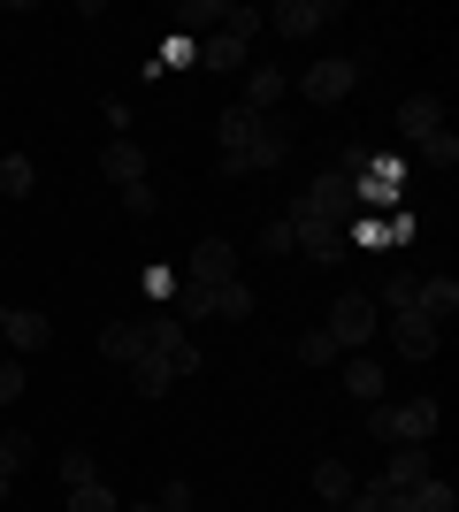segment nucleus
<instances>
[{
  "label": "nucleus",
  "instance_id": "nucleus-9",
  "mask_svg": "<svg viewBox=\"0 0 459 512\" xmlns=\"http://www.w3.org/2000/svg\"><path fill=\"white\" fill-rule=\"evenodd\" d=\"M215 283H238V245L230 237H199L192 245V291H215Z\"/></svg>",
  "mask_w": 459,
  "mask_h": 512
},
{
  "label": "nucleus",
  "instance_id": "nucleus-8",
  "mask_svg": "<svg viewBox=\"0 0 459 512\" xmlns=\"http://www.w3.org/2000/svg\"><path fill=\"white\" fill-rule=\"evenodd\" d=\"M184 306H192L199 321H253V306H261V299H253V283L238 276V283H215V291H192Z\"/></svg>",
  "mask_w": 459,
  "mask_h": 512
},
{
  "label": "nucleus",
  "instance_id": "nucleus-27",
  "mask_svg": "<svg viewBox=\"0 0 459 512\" xmlns=\"http://www.w3.org/2000/svg\"><path fill=\"white\" fill-rule=\"evenodd\" d=\"M54 474H62V490H85V482H100V459H92V451H62Z\"/></svg>",
  "mask_w": 459,
  "mask_h": 512
},
{
  "label": "nucleus",
  "instance_id": "nucleus-35",
  "mask_svg": "<svg viewBox=\"0 0 459 512\" xmlns=\"http://www.w3.org/2000/svg\"><path fill=\"white\" fill-rule=\"evenodd\" d=\"M123 512H161V505H123Z\"/></svg>",
  "mask_w": 459,
  "mask_h": 512
},
{
  "label": "nucleus",
  "instance_id": "nucleus-23",
  "mask_svg": "<svg viewBox=\"0 0 459 512\" xmlns=\"http://www.w3.org/2000/svg\"><path fill=\"white\" fill-rule=\"evenodd\" d=\"M39 169H31V153H0V199H31Z\"/></svg>",
  "mask_w": 459,
  "mask_h": 512
},
{
  "label": "nucleus",
  "instance_id": "nucleus-21",
  "mask_svg": "<svg viewBox=\"0 0 459 512\" xmlns=\"http://www.w3.org/2000/svg\"><path fill=\"white\" fill-rule=\"evenodd\" d=\"M352 482H360V474L345 467V459H322V467H314V497H322L329 512H345V497H352Z\"/></svg>",
  "mask_w": 459,
  "mask_h": 512
},
{
  "label": "nucleus",
  "instance_id": "nucleus-4",
  "mask_svg": "<svg viewBox=\"0 0 459 512\" xmlns=\"http://www.w3.org/2000/svg\"><path fill=\"white\" fill-rule=\"evenodd\" d=\"M284 222H291V253H306V260H337V253L352 245V237H345V222L314 214L306 199H291V207H284Z\"/></svg>",
  "mask_w": 459,
  "mask_h": 512
},
{
  "label": "nucleus",
  "instance_id": "nucleus-6",
  "mask_svg": "<svg viewBox=\"0 0 459 512\" xmlns=\"http://www.w3.org/2000/svg\"><path fill=\"white\" fill-rule=\"evenodd\" d=\"M337 16H345L337 0H276V8H268V31H276V39H314V31H329Z\"/></svg>",
  "mask_w": 459,
  "mask_h": 512
},
{
  "label": "nucleus",
  "instance_id": "nucleus-29",
  "mask_svg": "<svg viewBox=\"0 0 459 512\" xmlns=\"http://www.w3.org/2000/svg\"><path fill=\"white\" fill-rule=\"evenodd\" d=\"M421 161H429V169H452V161H459V138H452V130H437V138L421 146Z\"/></svg>",
  "mask_w": 459,
  "mask_h": 512
},
{
  "label": "nucleus",
  "instance_id": "nucleus-28",
  "mask_svg": "<svg viewBox=\"0 0 459 512\" xmlns=\"http://www.w3.org/2000/svg\"><path fill=\"white\" fill-rule=\"evenodd\" d=\"M299 360H306V367H337L345 352L329 344V329H314V337H299Z\"/></svg>",
  "mask_w": 459,
  "mask_h": 512
},
{
  "label": "nucleus",
  "instance_id": "nucleus-16",
  "mask_svg": "<svg viewBox=\"0 0 459 512\" xmlns=\"http://www.w3.org/2000/svg\"><path fill=\"white\" fill-rule=\"evenodd\" d=\"M414 314H429V321L444 329V321L459 314V283H452V276H421V283H414Z\"/></svg>",
  "mask_w": 459,
  "mask_h": 512
},
{
  "label": "nucleus",
  "instance_id": "nucleus-14",
  "mask_svg": "<svg viewBox=\"0 0 459 512\" xmlns=\"http://www.w3.org/2000/svg\"><path fill=\"white\" fill-rule=\"evenodd\" d=\"M199 62L215 69V77H245V69H253V46L230 39V31H207V39H199Z\"/></svg>",
  "mask_w": 459,
  "mask_h": 512
},
{
  "label": "nucleus",
  "instance_id": "nucleus-17",
  "mask_svg": "<svg viewBox=\"0 0 459 512\" xmlns=\"http://www.w3.org/2000/svg\"><path fill=\"white\" fill-rule=\"evenodd\" d=\"M131 383H138V398H169V390L184 383V375H176V367L161 360V352H138V360H131Z\"/></svg>",
  "mask_w": 459,
  "mask_h": 512
},
{
  "label": "nucleus",
  "instance_id": "nucleus-26",
  "mask_svg": "<svg viewBox=\"0 0 459 512\" xmlns=\"http://www.w3.org/2000/svg\"><path fill=\"white\" fill-rule=\"evenodd\" d=\"M69 512H123V497H115V482L100 474V482H85V490H69Z\"/></svg>",
  "mask_w": 459,
  "mask_h": 512
},
{
  "label": "nucleus",
  "instance_id": "nucleus-30",
  "mask_svg": "<svg viewBox=\"0 0 459 512\" xmlns=\"http://www.w3.org/2000/svg\"><path fill=\"white\" fill-rule=\"evenodd\" d=\"M23 398V360H0V413H16Z\"/></svg>",
  "mask_w": 459,
  "mask_h": 512
},
{
  "label": "nucleus",
  "instance_id": "nucleus-13",
  "mask_svg": "<svg viewBox=\"0 0 459 512\" xmlns=\"http://www.w3.org/2000/svg\"><path fill=\"white\" fill-rule=\"evenodd\" d=\"M429 444H391V459H383V474H375V482H383V490H414V482H429Z\"/></svg>",
  "mask_w": 459,
  "mask_h": 512
},
{
  "label": "nucleus",
  "instance_id": "nucleus-15",
  "mask_svg": "<svg viewBox=\"0 0 459 512\" xmlns=\"http://www.w3.org/2000/svg\"><path fill=\"white\" fill-rule=\"evenodd\" d=\"M337 375H345V390L360 398V406H383V360H375V352H352V360H337Z\"/></svg>",
  "mask_w": 459,
  "mask_h": 512
},
{
  "label": "nucleus",
  "instance_id": "nucleus-33",
  "mask_svg": "<svg viewBox=\"0 0 459 512\" xmlns=\"http://www.w3.org/2000/svg\"><path fill=\"white\" fill-rule=\"evenodd\" d=\"M123 207H131L138 222H146V214H161V199H153V184H131V192H123Z\"/></svg>",
  "mask_w": 459,
  "mask_h": 512
},
{
  "label": "nucleus",
  "instance_id": "nucleus-7",
  "mask_svg": "<svg viewBox=\"0 0 459 512\" xmlns=\"http://www.w3.org/2000/svg\"><path fill=\"white\" fill-rule=\"evenodd\" d=\"M352 85H360V62H352V54H329V62H314L299 77V92L314 107H337V100H352Z\"/></svg>",
  "mask_w": 459,
  "mask_h": 512
},
{
  "label": "nucleus",
  "instance_id": "nucleus-25",
  "mask_svg": "<svg viewBox=\"0 0 459 512\" xmlns=\"http://www.w3.org/2000/svg\"><path fill=\"white\" fill-rule=\"evenodd\" d=\"M345 512H406V490H383V482H352Z\"/></svg>",
  "mask_w": 459,
  "mask_h": 512
},
{
  "label": "nucleus",
  "instance_id": "nucleus-12",
  "mask_svg": "<svg viewBox=\"0 0 459 512\" xmlns=\"http://www.w3.org/2000/svg\"><path fill=\"white\" fill-rule=\"evenodd\" d=\"M100 176H108L115 192L146 184V146H131V138H108V146H100Z\"/></svg>",
  "mask_w": 459,
  "mask_h": 512
},
{
  "label": "nucleus",
  "instance_id": "nucleus-24",
  "mask_svg": "<svg viewBox=\"0 0 459 512\" xmlns=\"http://www.w3.org/2000/svg\"><path fill=\"white\" fill-rule=\"evenodd\" d=\"M406 512H459V497H452V482H444V474H429V482H414V490H406Z\"/></svg>",
  "mask_w": 459,
  "mask_h": 512
},
{
  "label": "nucleus",
  "instance_id": "nucleus-10",
  "mask_svg": "<svg viewBox=\"0 0 459 512\" xmlns=\"http://www.w3.org/2000/svg\"><path fill=\"white\" fill-rule=\"evenodd\" d=\"M0 344H8V360H23V352H46V344H54V321H46L39 306H8V321H0Z\"/></svg>",
  "mask_w": 459,
  "mask_h": 512
},
{
  "label": "nucleus",
  "instance_id": "nucleus-11",
  "mask_svg": "<svg viewBox=\"0 0 459 512\" xmlns=\"http://www.w3.org/2000/svg\"><path fill=\"white\" fill-rule=\"evenodd\" d=\"M437 130H452V123H444V100H437V92H414V100H398V138H406V146H429Z\"/></svg>",
  "mask_w": 459,
  "mask_h": 512
},
{
  "label": "nucleus",
  "instance_id": "nucleus-19",
  "mask_svg": "<svg viewBox=\"0 0 459 512\" xmlns=\"http://www.w3.org/2000/svg\"><path fill=\"white\" fill-rule=\"evenodd\" d=\"M100 352H108L115 367H131L138 352H146V321H108V329H100Z\"/></svg>",
  "mask_w": 459,
  "mask_h": 512
},
{
  "label": "nucleus",
  "instance_id": "nucleus-20",
  "mask_svg": "<svg viewBox=\"0 0 459 512\" xmlns=\"http://www.w3.org/2000/svg\"><path fill=\"white\" fill-rule=\"evenodd\" d=\"M276 100H284V77H276L268 62H253V69H245V100H238V107H253V115H276Z\"/></svg>",
  "mask_w": 459,
  "mask_h": 512
},
{
  "label": "nucleus",
  "instance_id": "nucleus-2",
  "mask_svg": "<svg viewBox=\"0 0 459 512\" xmlns=\"http://www.w3.org/2000/svg\"><path fill=\"white\" fill-rule=\"evenodd\" d=\"M444 428V406L437 398H429V390H421V398H383V406H368V436L375 444H429V436H437Z\"/></svg>",
  "mask_w": 459,
  "mask_h": 512
},
{
  "label": "nucleus",
  "instance_id": "nucleus-18",
  "mask_svg": "<svg viewBox=\"0 0 459 512\" xmlns=\"http://www.w3.org/2000/svg\"><path fill=\"white\" fill-rule=\"evenodd\" d=\"M222 16H230V0H176V23H184V39H207V31H222Z\"/></svg>",
  "mask_w": 459,
  "mask_h": 512
},
{
  "label": "nucleus",
  "instance_id": "nucleus-34",
  "mask_svg": "<svg viewBox=\"0 0 459 512\" xmlns=\"http://www.w3.org/2000/svg\"><path fill=\"white\" fill-rule=\"evenodd\" d=\"M261 245H268V253H291V222H284V214H276V222L261 230Z\"/></svg>",
  "mask_w": 459,
  "mask_h": 512
},
{
  "label": "nucleus",
  "instance_id": "nucleus-3",
  "mask_svg": "<svg viewBox=\"0 0 459 512\" xmlns=\"http://www.w3.org/2000/svg\"><path fill=\"white\" fill-rule=\"evenodd\" d=\"M375 337H383V306H375L368 291H337V306H329V344H337V352H368Z\"/></svg>",
  "mask_w": 459,
  "mask_h": 512
},
{
  "label": "nucleus",
  "instance_id": "nucleus-1",
  "mask_svg": "<svg viewBox=\"0 0 459 512\" xmlns=\"http://www.w3.org/2000/svg\"><path fill=\"white\" fill-rule=\"evenodd\" d=\"M215 138H222V176H261L291 161V130L276 115H253V107H222Z\"/></svg>",
  "mask_w": 459,
  "mask_h": 512
},
{
  "label": "nucleus",
  "instance_id": "nucleus-31",
  "mask_svg": "<svg viewBox=\"0 0 459 512\" xmlns=\"http://www.w3.org/2000/svg\"><path fill=\"white\" fill-rule=\"evenodd\" d=\"M414 283H421L414 268H398V276L383 283V306H391V314H398V306H414Z\"/></svg>",
  "mask_w": 459,
  "mask_h": 512
},
{
  "label": "nucleus",
  "instance_id": "nucleus-32",
  "mask_svg": "<svg viewBox=\"0 0 459 512\" xmlns=\"http://www.w3.org/2000/svg\"><path fill=\"white\" fill-rule=\"evenodd\" d=\"M192 482H184V474H176V482H161V497H153V505H161V512H192Z\"/></svg>",
  "mask_w": 459,
  "mask_h": 512
},
{
  "label": "nucleus",
  "instance_id": "nucleus-22",
  "mask_svg": "<svg viewBox=\"0 0 459 512\" xmlns=\"http://www.w3.org/2000/svg\"><path fill=\"white\" fill-rule=\"evenodd\" d=\"M23 459H31V436H23V428H0V505L16 497V474H23Z\"/></svg>",
  "mask_w": 459,
  "mask_h": 512
},
{
  "label": "nucleus",
  "instance_id": "nucleus-5",
  "mask_svg": "<svg viewBox=\"0 0 459 512\" xmlns=\"http://www.w3.org/2000/svg\"><path fill=\"white\" fill-rule=\"evenodd\" d=\"M437 344H444V329L429 314H414V306H398V314H391V352L406 367H429V360H437Z\"/></svg>",
  "mask_w": 459,
  "mask_h": 512
}]
</instances>
